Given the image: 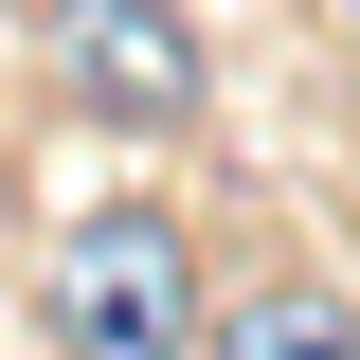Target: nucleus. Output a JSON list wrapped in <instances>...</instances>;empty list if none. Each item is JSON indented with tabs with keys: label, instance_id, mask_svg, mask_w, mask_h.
I'll use <instances>...</instances> for the list:
<instances>
[{
	"label": "nucleus",
	"instance_id": "nucleus-1",
	"mask_svg": "<svg viewBox=\"0 0 360 360\" xmlns=\"http://www.w3.org/2000/svg\"><path fill=\"white\" fill-rule=\"evenodd\" d=\"M198 324H217V288H198V234L162 198H90L54 234V342L72 360H198Z\"/></svg>",
	"mask_w": 360,
	"mask_h": 360
},
{
	"label": "nucleus",
	"instance_id": "nucleus-3",
	"mask_svg": "<svg viewBox=\"0 0 360 360\" xmlns=\"http://www.w3.org/2000/svg\"><path fill=\"white\" fill-rule=\"evenodd\" d=\"M198 360H360V307L307 288V270H270V288H234V307L198 324Z\"/></svg>",
	"mask_w": 360,
	"mask_h": 360
},
{
	"label": "nucleus",
	"instance_id": "nucleus-2",
	"mask_svg": "<svg viewBox=\"0 0 360 360\" xmlns=\"http://www.w3.org/2000/svg\"><path fill=\"white\" fill-rule=\"evenodd\" d=\"M37 54H54V90H72L90 127H127V144H180L198 108H217L180 0H37Z\"/></svg>",
	"mask_w": 360,
	"mask_h": 360
}]
</instances>
